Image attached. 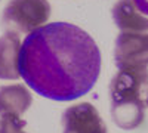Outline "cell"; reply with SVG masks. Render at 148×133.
<instances>
[{"label":"cell","instance_id":"obj_1","mask_svg":"<svg viewBox=\"0 0 148 133\" xmlns=\"http://www.w3.org/2000/svg\"><path fill=\"white\" fill-rule=\"evenodd\" d=\"M99 72V47L74 24H45L21 43L19 76L43 98L61 102L79 99L93 89Z\"/></svg>","mask_w":148,"mask_h":133},{"label":"cell","instance_id":"obj_11","mask_svg":"<svg viewBox=\"0 0 148 133\" xmlns=\"http://www.w3.org/2000/svg\"><path fill=\"white\" fill-rule=\"evenodd\" d=\"M144 102H145V106H148V92H147V98H145Z\"/></svg>","mask_w":148,"mask_h":133},{"label":"cell","instance_id":"obj_5","mask_svg":"<svg viewBox=\"0 0 148 133\" xmlns=\"http://www.w3.org/2000/svg\"><path fill=\"white\" fill-rule=\"evenodd\" d=\"M62 133H108L98 110L89 102L68 106L62 114Z\"/></svg>","mask_w":148,"mask_h":133},{"label":"cell","instance_id":"obj_3","mask_svg":"<svg viewBox=\"0 0 148 133\" xmlns=\"http://www.w3.org/2000/svg\"><path fill=\"white\" fill-rule=\"evenodd\" d=\"M51 12L47 0H9L3 9L2 22L9 31L30 34L49 21Z\"/></svg>","mask_w":148,"mask_h":133},{"label":"cell","instance_id":"obj_9","mask_svg":"<svg viewBox=\"0 0 148 133\" xmlns=\"http://www.w3.org/2000/svg\"><path fill=\"white\" fill-rule=\"evenodd\" d=\"M25 120L18 115H2L0 117V133H28L25 130Z\"/></svg>","mask_w":148,"mask_h":133},{"label":"cell","instance_id":"obj_4","mask_svg":"<svg viewBox=\"0 0 148 133\" xmlns=\"http://www.w3.org/2000/svg\"><path fill=\"white\" fill-rule=\"evenodd\" d=\"M119 70H148V33H121L114 43Z\"/></svg>","mask_w":148,"mask_h":133},{"label":"cell","instance_id":"obj_2","mask_svg":"<svg viewBox=\"0 0 148 133\" xmlns=\"http://www.w3.org/2000/svg\"><path fill=\"white\" fill-rule=\"evenodd\" d=\"M148 86V70H119L110 83L111 117L123 130H133L145 118L142 93Z\"/></svg>","mask_w":148,"mask_h":133},{"label":"cell","instance_id":"obj_8","mask_svg":"<svg viewBox=\"0 0 148 133\" xmlns=\"http://www.w3.org/2000/svg\"><path fill=\"white\" fill-rule=\"evenodd\" d=\"M33 104V96L24 84L0 86V115L21 117Z\"/></svg>","mask_w":148,"mask_h":133},{"label":"cell","instance_id":"obj_7","mask_svg":"<svg viewBox=\"0 0 148 133\" xmlns=\"http://www.w3.org/2000/svg\"><path fill=\"white\" fill-rule=\"evenodd\" d=\"M19 49L21 40L15 31H9L0 37V80L19 78Z\"/></svg>","mask_w":148,"mask_h":133},{"label":"cell","instance_id":"obj_6","mask_svg":"<svg viewBox=\"0 0 148 133\" xmlns=\"http://www.w3.org/2000/svg\"><path fill=\"white\" fill-rule=\"evenodd\" d=\"M111 16L121 33L148 31V18L136 8L133 0H117L111 8Z\"/></svg>","mask_w":148,"mask_h":133},{"label":"cell","instance_id":"obj_10","mask_svg":"<svg viewBox=\"0 0 148 133\" xmlns=\"http://www.w3.org/2000/svg\"><path fill=\"white\" fill-rule=\"evenodd\" d=\"M133 3L144 15H148V0H133Z\"/></svg>","mask_w":148,"mask_h":133}]
</instances>
